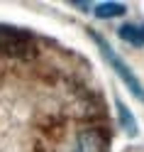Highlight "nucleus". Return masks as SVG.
I'll return each instance as SVG.
<instances>
[{"instance_id": "nucleus-1", "label": "nucleus", "mask_w": 144, "mask_h": 152, "mask_svg": "<svg viewBox=\"0 0 144 152\" xmlns=\"http://www.w3.org/2000/svg\"><path fill=\"white\" fill-rule=\"evenodd\" d=\"M88 34L93 37V42L98 44V49H100V54H103V59L112 66V71L117 74V76H120V81L124 83V86H127V91H130V93H132V96L137 98V101H142V103H144V86H142V81L137 79V74H134V71L130 69V66L124 64V59H122V56L112 49V44H110L108 39H105V37H103L100 32L88 30Z\"/></svg>"}, {"instance_id": "nucleus-2", "label": "nucleus", "mask_w": 144, "mask_h": 152, "mask_svg": "<svg viewBox=\"0 0 144 152\" xmlns=\"http://www.w3.org/2000/svg\"><path fill=\"white\" fill-rule=\"evenodd\" d=\"M0 52L27 59V56H32L37 52V47H34V39L30 32L12 27V25H0Z\"/></svg>"}, {"instance_id": "nucleus-3", "label": "nucleus", "mask_w": 144, "mask_h": 152, "mask_svg": "<svg viewBox=\"0 0 144 152\" xmlns=\"http://www.w3.org/2000/svg\"><path fill=\"white\" fill-rule=\"evenodd\" d=\"M69 152H108V140L95 130H85L73 140Z\"/></svg>"}, {"instance_id": "nucleus-4", "label": "nucleus", "mask_w": 144, "mask_h": 152, "mask_svg": "<svg viewBox=\"0 0 144 152\" xmlns=\"http://www.w3.org/2000/svg\"><path fill=\"white\" fill-rule=\"evenodd\" d=\"M120 39L132 47H144V22H124L120 25Z\"/></svg>"}, {"instance_id": "nucleus-5", "label": "nucleus", "mask_w": 144, "mask_h": 152, "mask_svg": "<svg viewBox=\"0 0 144 152\" xmlns=\"http://www.w3.org/2000/svg\"><path fill=\"white\" fill-rule=\"evenodd\" d=\"M115 108H117V120H120V128L127 132L130 137H134V135H139V125H137V118L132 115V110L124 106V103L120 101V98H115Z\"/></svg>"}, {"instance_id": "nucleus-6", "label": "nucleus", "mask_w": 144, "mask_h": 152, "mask_svg": "<svg viewBox=\"0 0 144 152\" xmlns=\"http://www.w3.org/2000/svg\"><path fill=\"white\" fill-rule=\"evenodd\" d=\"M93 12L98 20H112V17H122L127 12V5L117 3V0H108V3H98L93 5Z\"/></svg>"}]
</instances>
